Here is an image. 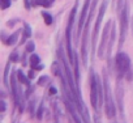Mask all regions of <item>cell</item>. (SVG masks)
Returning <instances> with one entry per match:
<instances>
[{"label": "cell", "instance_id": "cell-1", "mask_svg": "<svg viewBox=\"0 0 133 123\" xmlns=\"http://www.w3.org/2000/svg\"><path fill=\"white\" fill-rule=\"evenodd\" d=\"M115 64H116V70L119 71V73L124 75L129 70V66H130L129 56L124 52H119L116 55V59H115Z\"/></svg>", "mask_w": 133, "mask_h": 123}, {"label": "cell", "instance_id": "cell-2", "mask_svg": "<svg viewBox=\"0 0 133 123\" xmlns=\"http://www.w3.org/2000/svg\"><path fill=\"white\" fill-rule=\"evenodd\" d=\"M90 89H91V93H90L91 105L97 109V107H98V94H99V97L102 98V92H101V87H99L98 80H97L95 76L91 79V87H90Z\"/></svg>", "mask_w": 133, "mask_h": 123}, {"label": "cell", "instance_id": "cell-3", "mask_svg": "<svg viewBox=\"0 0 133 123\" xmlns=\"http://www.w3.org/2000/svg\"><path fill=\"white\" fill-rule=\"evenodd\" d=\"M38 63H39V56L31 55V58H30V64H31V67H33L34 70H41V68H43V66H41V64H38Z\"/></svg>", "mask_w": 133, "mask_h": 123}, {"label": "cell", "instance_id": "cell-4", "mask_svg": "<svg viewBox=\"0 0 133 123\" xmlns=\"http://www.w3.org/2000/svg\"><path fill=\"white\" fill-rule=\"evenodd\" d=\"M42 16L44 17V22H46L47 25H51V24H52V16H51L50 13H47V12H42Z\"/></svg>", "mask_w": 133, "mask_h": 123}, {"label": "cell", "instance_id": "cell-5", "mask_svg": "<svg viewBox=\"0 0 133 123\" xmlns=\"http://www.w3.org/2000/svg\"><path fill=\"white\" fill-rule=\"evenodd\" d=\"M17 75H18V79H20V81H21L22 84H25V85H28V84H29V79H28V77H26L21 71H18V73H17Z\"/></svg>", "mask_w": 133, "mask_h": 123}, {"label": "cell", "instance_id": "cell-6", "mask_svg": "<svg viewBox=\"0 0 133 123\" xmlns=\"http://www.w3.org/2000/svg\"><path fill=\"white\" fill-rule=\"evenodd\" d=\"M35 3H37L38 5H42V7H46V8L51 5L50 0H35Z\"/></svg>", "mask_w": 133, "mask_h": 123}, {"label": "cell", "instance_id": "cell-7", "mask_svg": "<svg viewBox=\"0 0 133 123\" xmlns=\"http://www.w3.org/2000/svg\"><path fill=\"white\" fill-rule=\"evenodd\" d=\"M2 2V8L3 9H7L11 7V0H0Z\"/></svg>", "mask_w": 133, "mask_h": 123}, {"label": "cell", "instance_id": "cell-8", "mask_svg": "<svg viewBox=\"0 0 133 123\" xmlns=\"http://www.w3.org/2000/svg\"><path fill=\"white\" fill-rule=\"evenodd\" d=\"M17 35H18V33H15L12 37H9V41H8V43H9V45H13V43H15V41H16V37H17Z\"/></svg>", "mask_w": 133, "mask_h": 123}, {"label": "cell", "instance_id": "cell-9", "mask_svg": "<svg viewBox=\"0 0 133 123\" xmlns=\"http://www.w3.org/2000/svg\"><path fill=\"white\" fill-rule=\"evenodd\" d=\"M33 48H34V43L30 42V43L28 45V51H33Z\"/></svg>", "mask_w": 133, "mask_h": 123}, {"label": "cell", "instance_id": "cell-10", "mask_svg": "<svg viewBox=\"0 0 133 123\" xmlns=\"http://www.w3.org/2000/svg\"><path fill=\"white\" fill-rule=\"evenodd\" d=\"M11 59H12L13 62H16V59H17V55H16V54H13V55L11 56Z\"/></svg>", "mask_w": 133, "mask_h": 123}, {"label": "cell", "instance_id": "cell-11", "mask_svg": "<svg viewBox=\"0 0 133 123\" xmlns=\"http://www.w3.org/2000/svg\"><path fill=\"white\" fill-rule=\"evenodd\" d=\"M55 92H56V90H55L54 88H51V89H50V94H55Z\"/></svg>", "mask_w": 133, "mask_h": 123}, {"label": "cell", "instance_id": "cell-12", "mask_svg": "<svg viewBox=\"0 0 133 123\" xmlns=\"http://www.w3.org/2000/svg\"><path fill=\"white\" fill-rule=\"evenodd\" d=\"M29 77H31V79H33V77H34V72H31V71H30V72H29Z\"/></svg>", "mask_w": 133, "mask_h": 123}, {"label": "cell", "instance_id": "cell-13", "mask_svg": "<svg viewBox=\"0 0 133 123\" xmlns=\"http://www.w3.org/2000/svg\"><path fill=\"white\" fill-rule=\"evenodd\" d=\"M50 2H51V0H50Z\"/></svg>", "mask_w": 133, "mask_h": 123}]
</instances>
